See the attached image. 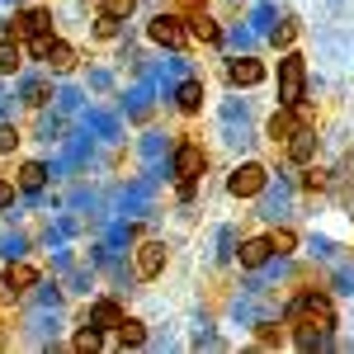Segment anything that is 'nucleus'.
Masks as SVG:
<instances>
[{"label":"nucleus","mask_w":354,"mask_h":354,"mask_svg":"<svg viewBox=\"0 0 354 354\" xmlns=\"http://www.w3.org/2000/svg\"><path fill=\"white\" fill-rule=\"evenodd\" d=\"M90 322H95L100 330H118L123 326V307H118V302H100V307L90 312Z\"/></svg>","instance_id":"13"},{"label":"nucleus","mask_w":354,"mask_h":354,"mask_svg":"<svg viewBox=\"0 0 354 354\" xmlns=\"http://www.w3.org/2000/svg\"><path fill=\"white\" fill-rule=\"evenodd\" d=\"M265 185H270V170H265L260 161L236 165V170H232V180H227V189L236 194V198H250V194H260Z\"/></svg>","instance_id":"3"},{"label":"nucleus","mask_w":354,"mask_h":354,"mask_svg":"<svg viewBox=\"0 0 354 354\" xmlns=\"http://www.w3.org/2000/svg\"><path fill=\"white\" fill-rule=\"evenodd\" d=\"M227 76H232V85H260L265 81V66H260L255 57H236V62L227 66Z\"/></svg>","instance_id":"10"},{"label":"nucleus","mask_w":354,"mask_h":354,"mask_svg":"<svg viewBox=\"0 0 354 354\" xmlns=\"http://www.w3.org/2000/svg\"><path fill=\"white\" fill-rule=\"evenodd\" d=\"M43 62H48L53 71H71V66H76V48H71V43H57V38H53V48H48V57H43Z\"/></svg>","instance_id":"15"},{"label":"nucleus","mask_w":354,"mask_h":354,"mask_svg":"<svg viewBox=\"0 0 354 354\" xmlns=\"http://www.w3.org/2000/svg\"><path fill=\"white\" fill-rule=\"evenodd\" d=\"M302 90H307V62L298 53H288L279 62V104H302Z\"/></svg>","instance_id":"2"},{"label":"nucleus","mask_w":354,"mask_h":354,"mask_svg":"<svg viewBox=\"0 0 354 354\" xmlns=\"http://www.w3.org/2000/svg\"><path fill=\"white\" fill-rule=\"evenodd\" d=\"M10 203H15V185H10V180H0V208H10Z\"/></svg>","instance_id":"27"},{"label":"nucleus","mask_w":354,"mask_h":354,"mask_svg":"<svg viewBox=\"0 0 354 354\" xmlns=\"http://www.w3.org/2000/svg\"><path fill=\"white\" fill-rule=\"evenodd\" d=\"M147 33H151V43H161V48H185V38H189V28H185L180 15H156Z\"/></svg>","instance_id":"4"},{"label":"nucleus","mask_w":354,"mask_h":354,"mask_svg":"<svg viewBox=\"0 0 354 354\" xmlns=\"http://www.w3.org/2000/svg\"><path fill=\"white\" fill-rule=\"evenodd\" d=\"M118 340H123V345H142V340H147V326L123 317V326H118Z\"/></svg>","instance_id":"20"},{"label":"nucleus","mask_w":354,"mask_h":354,"mask_svg":"<svg viewBox=\"0 0 354 354\" xmlns=\"http://www.w3.org/2000/svg\"><path fill=\"white\" fill-rule=\"evenodd\" d=\"M76 350H100V330H95V326L81 330V335H76Z\"/></svg>","instance_id":"25"},{"label":"nucleus","mask_w":354,"mask_h":354,"mask_svg":"<svg viewBox=\"0 0 354 354\" xmlns=\"http://www.w3.org/2000/svg\"><path fill=\"white\" fill-rule=\"evenodd\" d=\"M203 165H208V156H203L198 142H180V147H175V175H180L185 185H194V180L203 175Z\"/></svg>","instance_id":"5"},{"label":"nucleus","mask_w":354,"mask_h":354,"mask_svg":"<svg viewBox=\"0 0 354 354\" xmlns=\"http://www.w3.org/2000/svg\"><path fill=\"white\" fill-rule=\"evenodd\" d=\"M175 104L185 113H198L203 109V81H185L180 90H175Z\"/></svg>","instance_id":"12"},{"label":"nucleus","mask_w":354,"mask_h":354,"mask_svg":"<svg viewBox=\"0 0 354 354\" xmlns=\"http://www.w3.org/2000/svg\"><path fill=\"white\" fill-rule=\"evenodd\" d=\"M270 255H274V241H270V236H250V241H241V265H245V270L270 265Z\"/></svg>","instance_id":"9"},{"label":"nucleus","mask_w":354,"mask_h":354,"mask_svg":"<svg viewBox=\"0 0 354 354\" xmlns=\"http://www.w3.org/2000/svg\"><path fill=\"white\" fill-rule=\"evenodd\" d=\"M48 100H53L48 81H24V104H33V109H38V104H48Z\"/></svg>","instance_id":"19"},{"label":"nucleus","mask_w":354,"mask_h":354,"mask_svg":"<svg viewBox=\"0 0 354 354\" xmlns=\"http://www.w3.org/2000/svg\"><path fill=\"white\" fill-rule=\"evenodd\" d=\"M189 33H194V38H203V43H218V38H222V33H218V24H213V19H208V15H203V10H198V15H194Z\"/></svg>","instance_id":"18"},{"label":"nucleus","mask_w":354,"mask_h":354,"mask_svg":"<svg viewBox=\"0 0 354 354\" xmlns=\"http://www.w3.org/2000/svg\"><path fill=\"white\" fill-rule=\"evenodd\" d=\"M48 24H53L48 10H24V15H15L10 33H15V38H38V33H48Z\"/></svg>","instance_id":"8"},{"label":"nucleus","mask_w":354,"mask_h":354,"mask_svg":"<svg viewBox=\"0 0 354 354\" xmlns=\"http://www.w3.org/2000/svg\"><path fill=\"white\" fill-rule=\"evenodd\" d=\"M118 33V19H109V15H100V38H113Z\"/></svg>","instance_id":"26"},{"label":"nucleus","mask_w":354,"mask_h":354,"mask_svg":"<svg viewBox=\"0 0 354 354\" xmlns=\"http://www.w3.org/2000/svg\"><path fill=\"white\" fill-rule=\"evenodd\" d=\"M43 180H48V165H38V161L19 165V185H24V189H43Z\"/></svg>","instance_id":"17"},{"label":"nucleus","mask_w":354,"mask_h":354,"mask_svg":"<svg viewBox=\"0 0 354 354\" xmlns=\"http://www.w3.org/2000/svg\"><path fill=\"white\" fill-rule=\"evenodd\" d=\"M288 322L302 330H322L326 335L330 326H335V312H330V302L322 298V293H302L293 307H288Z\"/></svg>","instance_id":"1"},{"label":"nucleus","mask_w":354,"mask_h":354,"mask_svg":"<svg viewBox=\"0 0 354 354\" xmlns=\"http://www.w3.org/2000/svg\"><path fill=\"white\" fill-rule=\"evenodd\" d=\"M15 147H19V128H15V123H0V156L15 151Z\"/></svg>","instance_id":"23"},{"label":"nucleus","mask_w":354,"mask_h":354,"mask_svg":"<svg viewBox=\"0 0 354 354\" xmlns=\"http://www.w3.org/2000/svg\"><path fill=\"white\" fill-rule=\"evenodd\" d=\"M270 241H274V250H279V255H288V250L298 245V236H293V232H274Z\"/></svg>","instance_id":"24"},{"label":"nucleus","mask_w":354,"mask_h":354,"mask_svg":"<svg viewBox=\"0 0 354 354\" xmlns=\"http://www.w3.org/2000/svg\"><path fill=\"white\" fill-rule=\"evenodd\" d=\"M133 10H137V0H104L100 5V15H109V19H128Z\"/></svg>","instance_id":"21"},{"label":"nucleus","mask_w":354,"mask_h":354,"mask_svg":"<svg viewBox=\"0 0 354 354\" xmlns=\"http://www.w3.org/2000/svg\"><path fill=\"white\" fill-rule=\"evenodd\" d=\"M19 66H24V48H19L15 38H5V43H0V76H15Z\"/></svg>","instance_id":"14"},{"label":"nucleus","mask_w":354,"mask_h":354,"mask_svg":"<svg viewBox=\"0 0 354 354\" xmlns=\"http://www.w3.org/2000/svg\"><path fill=\"white\" fill-rule=\"evenodd\" d=\"M283 147H288V161L307 165V161H312V151H317V137H312V128H298V133L288 137Z\"/></svg>","instance_id":"11"},{"label":"nucleus","mask_w":354,"mask_h":354,"mask_svg":"<svg viewBox=\"0 0 354 354\" xmlns=\"http://www.w3.org/2000/svg\"><path fill=\"white\" fill-rule=\"evenodd\" d=\"M161 270H165V245L161 241L137 245V279H156Z\"/></svg>","instance_id":"7"},{"label":"nucleus","mask_w":354,"mask_h":354,"mask_svg":"<svg viewBox=\"0 0 354 354\" xmlns=\"http://www.w3.org/2000/svg\"><path fill=\"white\" fill-rule=\"evenodd\" d=\"M293 38H298V24H293V19H283V24L274 28V48H288Z\"/></svg>","instance_id":"22"},{"label":"nucleus","mask_w":354,"mask_h":354,"mask_svg":"<svg viewBox=\"0 0 354 354\" xmlns=\"http://www.w3.org/2000/svg\"><path fill=\"white\" fill-rule=\"evenodd\" d=\"M33 283H38V270H33V265H24V260H15L10 270L0 274V288H5V298H15V293H28Z\"/></svg>","instance_id":"6"},{"label":"nucleus","mask_w":354,"mask_h":354,"mask_svg":"<svg viewBox=\"0 0 354 354\" xmlns=\"http://www.w3.org/2000/svg\"><path fill=\"white\" fill-rule=\"evenodd\" d=\"M293 133H298V118L288 113V104H283V109H279V113L270 118V137H274V142H288Z\"/></svg>","instance_id":"16"}]
</instances>
